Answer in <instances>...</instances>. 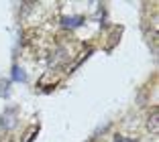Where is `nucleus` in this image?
<instances>
[{
  "label": "nucleus",
  "mask_w": 159,
  "mask_h": 142,
  "mask_svg": "<svg viewBox=\"0 0 159 142\" xmlns=\"http://www.w3.org/2000/svg\"><path fill=\"white\" fill-rule=\"evenodd\" d=\"M122 142H137V140H129V138H125V140H122Z\"/></svg>",
  "instance_id": "nucleus-7"
},
{
  "label": "nucleus",
  "mask_w": 159,
  "mask_h": 142,
  "mask_svg": "<svg viewBox=\"0 0 159 142\" xmlns=\"http://www.w3.org/2000/svg\"><path fill=\"white\" fill-rule=\"evenodd\" d=\"M37 132H39V126L35 124V126H31V130H29V132L23 134V140H20V142H33V138L37 136Z\"/></svg>",
  "instance_id": "nucleus-3"
},
{
  "label": "nucleus",
  "mask_w": 159,
  "mask_h": 142,
  "mask_svg": "<svg viewBox=\"0 0 159 142\" xmlns=\"http://www.w3.org/2000/svg\"><path fill=\"white\" fill-rule=\"evenodd\" d=\"M6 89H8V81L2 79V81H0V96H6Z\"/></svg>",
  "instance_id": "nucleus-6"
},
{
  "label": "nucleus",
  "mask_w": 159,
  "mask_h": 142,
  "mask_svg": "<svg viewBox=\"0 0 159 142\" xmlns=\"http://www.w3.org/2000/svg\"><path fill=\"white\" fill-rule=\"evenodd\" d=\"M80 23H82V19H61V24H63V27H67V28L78 27Z\"/></svg>",
  "instance_id": "nucleus-5"
},
{
  "label": "nucleus",
  "mask_w": 159,
  "mask_h": 142,
  "mask_svg": "<svg viewBox=\"0 0 159 142\" xmlns=\"http://www.w3.org/2000/svg\"><path fill=\"white\" fill-rule=\"evenodd\" d=\"M12 75H14V79H16V81H25V79H27V73H25L19 65H14V67H12Z\"/></svg>",
  "instance_id": "nucleus-4"
},
{
  "label": "nucleus",
  "mask_w": 159,
  "mask_h": 142,
  "mask_svg": "<svg viewBox=\"0 0 159 142\" xmlns=\"http://www.w3.org/2000/svg\"><path fill=\"white\" fill-rule=\"evenodd\" d=\"M14 122H16V110H14V108L10 110L8 108V110L4 112V116H2V120H0V126H2L4 130H8V128L14 126Z\"/></svg>",
  "instance_id": "nucleus-1"
},
{
  "label": "nucleus",
  "mask_w": 159,
  "mask_h": 142,
  "mask_svg": "<svg viewBox=\"0 0 159 142\" xmlns=\"http://www.w3.org/2000/svg\"><path fill=\"white\" fill-rule=\"evenodd\" d=\"M147 130H149L151 134L159 132V110H151L149 120H147Z\"/></svg>",
  "instance_id": "nucleus-2"
}]
</instances>
